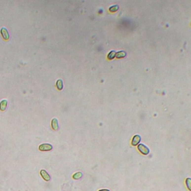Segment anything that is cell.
I'll list each match as a JSON object with an SVG mask.
<instances>
[{
  "instance_id": "cell-1",
  "label": "cell",
  "mask_w": 191,
  "mask_h": 191,
  "mask_svg": "<svg viewBox=\"0 0 191 191\" xmlns=\"http://www.w3.org/2000/svg\"><path fill=\"white\" fill-rule=\"evenodd\" d=\"M137 149L143 155H148L149 154V152H150L149 149L146 145H144L143 143H139L137 145Z\"/></svg>"
},
{
  "instance_id": "cell-2",
  "label": "cell",
  "mask_w": 191,
  "mask_h": 191,
  "mask_svg": "<svg viewBox=\"0 0 191 191\" xmlns=\"http://www.w3.org/2000/svg\"><path fill=\"white\" fill-rule=\"evenodd\" d=\"M0 32H1V35L3 38L4 40H8L10 39V35H9V32L8 31L6 28H2L1 30H0Z\"/></svg>"
},
{
  "instance_id": "cell-3",
  "label": "cell",
  "mask_w": 191,
  "mask_h": 191,
  "mask_svg": "<svg viewBox=\"0 0 191 191\" xmlns=\"http://www.w3.org/2000/svg\"><path fill=\"white\" fill-rule=\"evenodd\" d=\"M39 149L40 151H43V152L50 151V150L52 149V146L49 143H43V144H41L39 146Z\"/></svg>"
},
{
  "instance_id": "cell-4",
  "label": "cell",
  "mask_w": 191,
  "mask_h": 191,
  "mask_svg": "<svg viewBox=\"0 0 191 191\" xmlns=\"http://www.w3.org/2000/svg\"><path fill=\"white\" fill-rule=\"evenodd\" d=\"M140 140H141V137L138 134H136L132 138V145L133 146H137L140 143Z\"/></svg>"
},
{
  "instance_id": "cell-5",
  "label": "cell",
  "mask_w": 191,
  "mask_h": 191,
  "mask_svg": "<svg viewBox=\"0 0 191 191\" xmlns=\"http://www.w3.org/2000/svg\"><path fill=\"white\" fill-rule=\"evenodd\" d=\"M51 125H52V129H53V130H55V131H57V130L59 129L58 122H57V119L56 118L52 119Z\"/></svg>"
},
{
  "instance_id": "cell-6",
  "label": "cell",
  "mask_w": 191,
  "mask_h": 191,
  "mask_svg": "<svg viewBox=\"0 0 191 191\" xmlns=\"http://www.w3.org/2000/svg\"><path fill=\"white\" fill-rule=\"evenodd\" d=\"M40 173L41 176L43 177V178L45 181H49V180H50V176H49V175L47 173V172H46V170H40Z\"/></svg>"
},
{
  "instance_id": "cell-7",
  "label": "cell",
  "mask_w": 191,
  "mask_h": 191,
  "mask_svg": "<svg viewBox=\"0 0 191 191\" xmlns=\"http://www.w3.org/2000/svg\"><path fill=\"white\" fill-rule=\"evenodd\" d=\"M7 105H8V101L5 100V99L2 100L1 102H0V110H1L2 111H5V109L7 108Z\"/></svg>"
},
{
  "instance_id": "cell-8",
  "label": "cell",
  "mask_w": 191,
  "mask_h": 191,
  "mask_svg": "<svg viewBox=\"0 0 191 191\" xmlns=\"http://www.w3.org/2000/svg\"><path fill=\"white\" fill-rule=\"evenodd\" d=\"M56 87L59 90H61L63 87V81L61 79H58L56 82Z\"/></svg>"
},
{
  "instance_id": "cell-9",
  "label": "cell",
  "mask_w": 191,
  "mask_h": 191,
  "mask_svg": "<svg viewBox=\"0 0 191 191\" xmlns=\"http://www.w3.org/2000/svg\"><path fill=\"white\" fill-rule=\"evenodd\" d=\"M125 56H126V52L124 51H119V52H116V57L117 58H122Z\"/></svg>"
},
{
  "instance_id": "cell-10",
  "label": "cell",
  "mask_w": 191,
  "mask_h": 191,
  "mask_svg": "<svg viewBox=\"0 0 191 191\" xmlns=\"http://www.w3.org/2000/svg\"><path fill=\"white\" fill-rule=\"evenodd\" d=\"M116 52H115V51H111L109 53H108V60H112V59H114L115 57H116Z\"/></svg>"
},
{
  "instance_id": "cell-11",
  "label": "cell",
  "mask_w": 191,
  "mask_h": 191,
  "mask_svg": "<svg viewBox=\"0 0 191 191\" xmlns=\"http://www.w3.org/2000/svg\"><path fill=\"white\" fill-rule=\"evenodd\" d=\"M185 184H186L187 188L190 191H191V178H186V180H185Z\"/></svg>"
},
{
  "instance_id": "cell-12",
  "label": "cell",
  "mask_w": 191,
  "mask_h": 191,
  "mask_svg": "<svg viewBox=\"0 0 191 191\" xmlns=\"http://www.w3.org/2000/svg\"><path fill=\"white\" fill-rule=\"evenodd\" d=\"M82 175H83L82 172H78L75 173V174L73 175V178L74 179H76V180H78V179H80V178L82 177Z\"/></svg>"
},
{
  "instance_id": "cell-13",
  "label": "cell",
  "mask_w": 191,
  "mask_h": 191,
  "mask_svg": "<svg viewBox=\"0 0 191 191\" xmlns=\"http://www.w3.org/2000/svg\"><path fill=\"white\" fill-rule=\"evenodd\" d=\"M118 9H119V6L118 5H113V6H111L109 8V11L114 13V12H116V11H118Z\"/></svg>"
},
{
  "instance_id": "cell-14",
  "label": "cell",
  "mask_w": 191,
  "mask_h": 191,
  "mask_svg": "<svg viewBox=\"0 0 191 191\" xmlns=\"http://www.w3.org/2000/svg\"><path fill=\"white\" fill-rule=\"evenodd\" d=\"M99 191H111V190H109L108 189H102V190H99Z\"/></svg>"
}]
</instances>
